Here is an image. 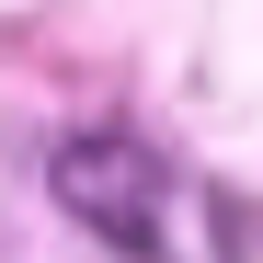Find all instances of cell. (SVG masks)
Instances as JSON below:
<instances>
[{"label": "cell", "mask_w": 263, "mask_h": 263, "mask_svg": "<svg viewBox=\"0 0 263 263\" xmlns=\"http://www.w3.org/2000/svg\"><path fill=\"white\" fill-rule=\"evenodd\" d=\"M58 206L80 217V229H103L126 263H183L172 252V160L149 138H126V126L58 149Z\"/></svg>", "instance_id": "1"}]
</instances>
